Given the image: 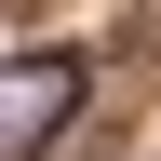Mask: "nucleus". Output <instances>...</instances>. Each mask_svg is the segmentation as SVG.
<instances>
[{"label": "nucleus", "mask_w": 161, "mask_h": 161, "mask_svg": "<svg viewBox=\"0 0 161 161\" xmlns=\"http://www.w3.org/2000/svg\"><path fill=\"white\" fill-rule=\"evenodd\" d=\"M80 121V54H0V161H40Z\"/></svg>", "instance_id": "f257e3e1"}]
</instances>
